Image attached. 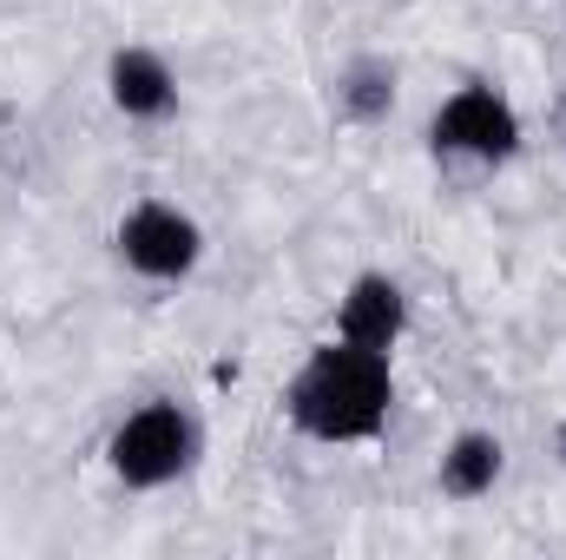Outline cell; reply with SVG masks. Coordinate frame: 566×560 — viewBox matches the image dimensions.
Segmentation results:
<instances>
[{"label":"cell","instance_id":"6da1fadb","mask_svg":"<svg viewBox=\"0 0 566 560\" xmlns=\"http://www.w3.org/2000/svg\"><path fill=\"white\" fill-rule=\"evenodd\" d=\"M389 356L363 350V343H323L296 383H290V422L316 442H369L389 422Z\"/></svg>","mask_w":566,"mask_h":560},{"label":"cell","instance_id":"277c9868","mask_svg":"<svg viewBox=\"0 0 566 560\" xmlns=\"http://www.w3.org/2000/svg\"><path fill=\"white\" fill-rule=\"evenodd\" d=\"M119 251H126V265H133L139 278H185V271L198 265L205 238H198V225H191L178 205H139V211H126V225H119Z\"/></svg>","mask_w":566,"mask_h":560},{"label":"cell","instance_id":"9c48e42d","mask_svg":"<svg viewBox=\"0 0 566 560\" xmlns=\"http://www.w3.org/2000/svg\"><path fill=\"white\" fill-rule=\"evenodd\" d=\"M554 448H560V462H566V422H560V442H554Z\"/></svg>","mask_w":566,"mask_h":560},{"label":"cell","instance_id":"8992f818","mask_svg":"<svg viewBox=\"0 0 566 560\" xmlns=\"http://www.w3.org/2000/svg\"><path fill=\"white\" fill-rule=\"evenodd\" d=\"M106 86H113V106H119V113H133V120H158V113L171 106V93H178L171 66H165L158 53H145V46L113 53V73H106Z\"/></svg>","mask_w":566,"mask_h":560},{"label":"cell","instance_id":"ba28073f","mask_svg":"<svg viewBox=\"0 0 566 560\" xmlns=\"http://www.w3.org/2000/svg\"><path fill=\"white\" fill-rule=\"evenodd\" d=\"M343 106H349L356 120H382V113L396 106V73L376 66V60L349 66V73H343Z\"/></svg>","mask_w":566,"mask_h":560},{"label":"cell","instance_id":"52a82bcc","mask_svg":"<svg viewBox=\"0 0 566 560\" xmlns=\"http://www.w3.org/2000/svg\"><path fill=\"white\" fill-rule=\"evenodd\" d=\"M494 481H501V442H494L488 428L454 435L448 455H441V488H448L454 501H474V495H488Z\"/></svg>","mask_w":566,"mask_h":560},{"label":"cell","instance_id":"3957f363","mask_svg":"<svg viewBox=\"0 0 566 560\" xmlns=\"http://www.w3.org/2000/svg\"><path fill=\"white\" fill-rule=\"evenodd\" d=\"M434 145L441 152H461V158H514L521 145V113L494 93V86H461L441 113H434Z\"/></svg>","mask_w":566,"mask_h":560},{"label":"cell","instance_id":"7a4b0ae2","mask_svg":"<svg viewBox=\"0 0 566 560\" xmlns=\"http://www.w3.org/2000/svg\"><path fill=\"white\" fill-rule=\"evenodd\" d=\"M106 455H113V475L126 488H165V481H178L191 468L198 428H191V416L178 403H145L139 416H126L113 428Z\"/></svg>","mask_w":566,"mask_h":560},{"label":"cell","instance_id":"5b68a950","mask_svg":"<svg viewBox=\"0 0 566 560\" xmlns=\"http://www.w3.org/2000/svg\"><path fill=\"white\" fill-rule=\"evenodd\" d=\"M402 323H409V297H402L396 278H356L349 297H343V317H336L343 343H363V350H382V356L396 350Z\"/></svg>","mask_w":566,"mask_h":560}]
</instances>
